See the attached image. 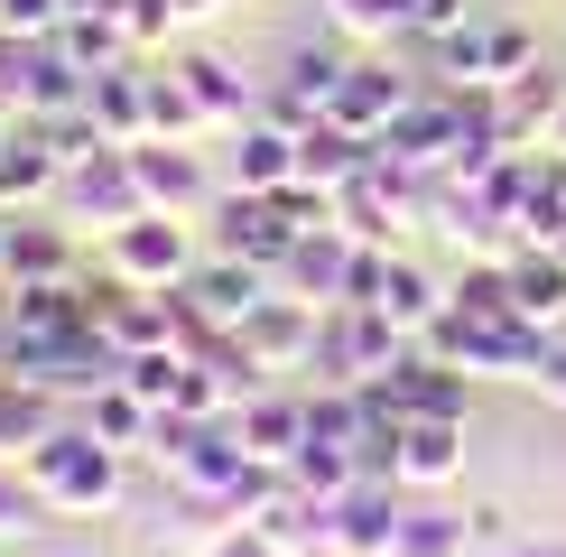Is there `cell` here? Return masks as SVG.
I'll list each match as a JSON object with an SVG mask.
<instances>
[{"mask_svg":"<svg viewBox=\"0 0 566 557\" xmlns=\"http://www.w3.org/2000/svg\"><path fill=\"white\" fill-rule=\"evenodd\" d=\"M19 464H29V483H38L46 511H112V502H122V446H103L84 418H75V428L56 418Z\"/></svg>","mask_w":566,"mask_h":557,"instance_id":"6da1fadb","label":"cell"},{"mask_svg":"<svg viewBox=\"0 0 566 557\" xmlns=\"http://www.w3.org/2000/svg\"><path fill=\"white\" fill-rule=\"evenodd\" d=\"M409 325H390L381 307H353V297H344V307H325V325H316V362H306V371H316V381H381V371H399V362H409Z\"/></svg>","mask_w":566,"mask_h":557,"instance_id":"7a4b0ae2","label":"cell"},{"mask_svg":"<svg viewBox=\"0 0 566 557\" xmlns=\"http://www.w3.org/2000/svg\"><path fill=\"white\" fill-rule=\"evenodd\" d=\"M437 65L464 93H511L521 75H538V46H530L521 19H464V29L437 38Z\"/></svg>","mask_w":566,"mask_h":557,"instance_id":"3957f363","label":"cell"},{"mask_svg":"<svg viewBox=\"0 0 566 557\" xmlns=\"http://www.w3.org/2000/svg\"><path fill=\"white\" fill-rule=\"evenodd\" d=\"M316 325H325V307H306V297H261L242 325H232V344L251 354V371H306L316 362Z\"/></svg>","mask_w":566,"mask_h":557,"instance_id":"277c9868","label":"cell"},{"mask_svg":"<svg viewBox=\"0 0 566 557\" xmlns=\"http://www.w3.org/2000/svg\"><path fill=\"white\" fill-rule=\"evenodd\" d=\"M112 278H130V288H186V278H196L186 223L177 214H130L112 232Z\"/></svg>","mask_w":566,"mask_h":557,"instance_id":"5b68a950","label":"cell"},{"mask_svg":"<svg viewBox=\"0 0 566 557\" xmlns=\"http://www.w3.org/2000/svg\"><path fill=\"white\" fill-rule=\"evenodd\" d=\"M363 251L371 242H353L344 223H316V232H297V251H289V297H306V307H344L353 297V278H363Z\"/></svg>","mask_w":566,"mask_h":557,"instance_id":"8992f818","label":"cell"},{"mask_svg":"<svg viewBox=\"0 0 566 557\" xmlns=\"http://www.w3.org/2000/svg\"><path fill=\"white\" fill-rule=\"evenodd\" d=\"M214 232H223V251L232 261H261V270H289V251H297V214L279 196H251V186H232V196L214 204Z\"/></svg>","mask_w":566,"mask_h":557,"instance_id":"52a82bcc","label":"cell"},{"mask_svg":"<svg viewBox=\"0 0 566 557\" xmlns=\"http://www.w3.org/2000/svg\"><path fill=\"white\" fill-rule=\"evenodd\" d=\"M130 177H139V196H149V214L196 223L205 204H214V186H205V168H196L186 139H130Z\"/></svg>","mask_w":566,"mask_h":557,"instance_id":"ba28073f","label":"cell"},{"mask_svg":"<svg viewBox=\"0 0 566 557\" xmlns=\"http://www.w3.org/2000/svg\"><path fill=\"white\" fill-rule=\"evenodd\" d=\"M65 204H75L84 223H103V232H122L130 214H149V196H139V177H130V149H93L65 168Z\"/></svg>","mask_w":566,"mask_h":557,"instance_id":"9c48e42d","label":"cell"},{"mask_svg":"<svg viewBox=\"0 0 566 557\" xmlns=\"http://www.w3.org/2000/svg\"><path fill=\"white\" fill-rule=\"evenodd\" d=\"M409 103H418V93H409V75H390L381 56H363V65H353V75L335 84L325 122H335V130H363V139H381V130H390V122H399Z\"/></svg>","mask_w":566,"mask_h":557,"instance_id":"30bf717a","label":"cell"},{"mask_svg":"<svg viewBox=\"0 0 566 557\" xmlns=\"http://www.w3.org/2000/svg\"><path fill=\"white\" fill-rule=\"evenodd\" d=\"M409 483H353V493H335V548L344 557H390L399 521H409Z\"/></svg>","mask_w":566,"mask_h":557,"instance_id":"8fae6325","label":"cell"},{"mask_svg":"<svg viewBox=\"0 0 566 557\" xmlns=\"http://www.w3.org/2000/svg\"><path fill=\"white\" fill-rule=\"evenodd\" d=\"M455 130H464V103H409L381 130V158H390V168H409V177H428V168L455 158Z\"/></svg>","mask_w":566,"mask_h":557,"instance_id":"7c38bea8","label":"cell"},{"mask_svg":"<svg viewBox=\"0 0 566 557\" xmlns=\"http://www.w3.org/2000/svg\"><path fill=\"white\" fill-rule=\"evenodd\" d=\"M270 278H279V270H261V261H232V251H214V261H196L186 297L205 307V325H223V335H232V325H242V316L270 297Z\"/></svg>","mask_w":566,"mask_h":557,"instance_id":"4fadbf2b","label":"cell"},{"mask_svg":"<svg viewBox=\"0 0 566 557\" xmlns=\"http://www.w3.org/2000/svg\"><path fill=\"white\" fill-rule=\"evenodd\" d=\"M381 381H390L399 418H464V400H474V371L418 354V344H409V362H399V371H381Z\"/></svg>","mask_w":566,"mask_h":557,"instance_id":"5bb4252c","label":"cell"},{"mask_svg":"<svg viewBox=\"0 0 566 557\" xmlns=\"http://www.w3.org/2000/svg\"><path fill=\"white\" fill-rule=\"evenodd\" d=\"M251 529H261L270 548H289V557L335 548V502H325V493H297V483H279V493L251 511Z\"/></svg>","mask_w":566,"mask_h":557,"instance_id":"9a60e30c","label":"cell"},{"mask_svg":"<svg viewBox=\"0 0 566 557\" xmlns=\"http://www.w3.org/2000/svg\"><path fill=\"white\" fill-rule=\"evenodd\" d=\"M464 474V418H409L399 428V483H455Z\"/></svg>","mask_w":566,"mask_h":557,"instance_id":"2e32d148","label":"cell"},{"mask_svg":"<svg viewBox=\"0 0 566 557\" xmlns=\"http://www.w3.org/2000/svg\"><path fill=\"white\" fill-rule=\"evenodd\" d=\"M511 307H521V325H548L566 316V261H557V242H521L511 251Z\"/></svg>","mask_w":566,"mask_h":557,"instance_id":"e0dca14e","label":"cell"},{"mask_svg":"<svg viewBox=\"0 0 566 557\" xmlns=\"http://www.w3.org/2000/svg\"><path fill=\"white\" fill-rule=\"evenodd\" d=\"M84 112L93 122H103V139H149V75H139V65L122 56V65H103V75H93V93H84Z\"/></svg>","mask_w":566,"mask_h":557,"instance_id":"ac0fdd59","label":"cell"},{"mask_svg":"<svg viewBox=\"0 0 566 557\" xmlns=\"http://www.w3.org/2000/svg\"><path fill=\"white\" fill-rule=\"evenodd\" d=\"M232 428H242V446L261 464H289L306 446V400H279V390H251L242 409H232Z\"/></svg>","mask_w":566,"mask_h":557,"instance_id":"d6986e66","label":"cell"},{"mask_svg":"<svg viewBox=\"0 0 566 557\" xmlns=\"http://www.w3.org/2000/svg\"><path fill=\"white\" fill-rule=\"evenodd\" d=\"M0 278L29 288V278H75V242L56 223H0Z\"/></svg>","mask_w":566,"mask_h":557,"instance_id":"ffe728a7","label":"cell"},{"mask_svg":"<svg viewBox=\"0 0 566 557\" xmlns=\"http://www.w3.org/2000/svg\"><path fill=\"white\" fill-rule=\"evenodd\" d=\"M289 177H297V130H279V122H242V149H232V186H251V196H279Z\"/></svg>","mask_w":566,"mask_h":557,"instance_id":"44dd1931","label":"cell"},{"mask_svg":"<svg viewBox=\"0 0 566 557\" xmlns=\"http://www.w3.org/2000/svg\"><path fill=\"white\" fill-rule=\"evenodd\" d=\"M46 186H65V158L46 149V130L29 122V130L0 139V204H29V196H46Z\"/></svg>","mask_w":566,"mask_h":557,"instance_id":"7402d4cb","label":"cell"},{"mask_svg":"<svg viewBox=\"0 0 566 557\" xmlns=\"http://www.w3.org/2000/svg\"><path fill=\"white\" fill-rule=\"evenodd\" d=\"M344 75H353V56H344L335 38H297V46H289V65H279V93H297L306 112H325Z\"/></svg>","mask_w":566,"mask_h":557,"instance_id":"603a6c76","label":"cell"},{"mask_svg":"<svg viewBox=\"0 0 566 557\" xmlns=\"http://www.w3.org/2000/svg\"><path fill=\"white\" fill-rule=\"evenodd\" d=\"M371 307H381L390 325H409V335H428V325L446 316V288H437V278L418 270V261H399V251H390V270H381V297H371Z\"/></svg>","mask_w":566,"mask_h":557,"instance_id":"cb8c5ba5","label":"cell"},{"mask_svg":"<svg viewBox=\"0 0 566 557\" xmlns=\"http://www.w3.org/2000/svg\"><path fill=\"white\" fill-rule=\"evenodd\" d=\"M177 75L196 84V103L214 112V122H261V93L242 84V65H232V56H177Z\"/></svg>","mask_w":566,"mask_h":557,"instance_id":"d4e9b609","label":"cell"},{"mask_svg":"<svg viewBox=\"0 0 566 557\" xmlns=\"http://www.w3.org/2000/svg\"><path fill=\"white\" fill-rule=\"evenodd\" d=\"M84 428L93 437H103V446H149V428H158V409L149 400H139V390L130 381H103V390H93V400H84Z\"/></svg>","mask_w":566,"mask_h":557,"instance_id":"484cf974","label":"cell"},{"mask_svg":"<svg viewBox=\"0 0 566 557\" xmlns=\"http://www.w3.org/2000/svg\"><path fill=\"white\" fill-rule=\"evenodd\" d=\"M56 46H65V56H75V65H84V75H103V65L139 56V46H130V29H122V19H112V10H65Z\"/></svg>","mask_w":566,"mask_h":557,"instance_id":"4316f807","label":"cell"},{"mask_svg":"<svg viewBox=\"0 0 566 557\" xmlns=\"http://www.w3.org/2000/svg\"><path fill=\"white\" fill-rule=\"evenodd\" d=\"M196 130H214V112L196 103V84H186L177 65L149 75V139H196Z\"/></svg>","mask_w":566,"mask_h":557,"instance_id":"83f0119b","label":"cell"},{"mask_svg":"<svg viewBox=\"0 0 566 557\" xmlns=\"http://www.w3.org/2000/svg\"><path fill=\"white\" fill-rule=\"evenodd\" d=\"M289 483L335 502V493H353V483H363V464H353V446H316V437H306V446L289 455Z\"/></svg>","mask_w":566,"mask_h":557,"instance_id":"f1b7e54d","label":"cell"},{"mask_svg":"<svg viewBox=\"0 0 566 557\" xmlns=\"http://www.w3.org/2000/svg\"><path fill=\"white\" fill-rule=\"evenodd\" d=\"M464 548H474V529H464L455 511H409L399 539H390V557H464Z\"/></svg>","mask_w":566,"mask_h":557,"instance_id":"f546056e","label":"cell"},{"mask_svg":"<svg viewBox=\"0 0 566 557\" xmlns=\"http://www.w3.org/2000/svg\"><path fill=\"white\" fill-rule=\"evenodd\" d=\"M186 362H196V354H177V344H149V354H130V362H122V381H130L149 409H168V400H177V381H186Z\"/></svg>","mask_w":566,"mask_h":557,"instance_id":"4dcf8cb0","label":"cell"},{"mask_svg":"<svg viewBox=\"0 0 566 557\" xmlns=\"http://www.w3.org/2000/svg\"><path fill=\"white\" fill-rule=\"evenodd\" d=\"M325 29L335 38H390V29H409V0H325Z\"/></svg>","mask_w":566,"mask_h":557,"instance_id":"1f68e13d","label":"cell"},{"mask_svg":"<svg viewBox=\"0 0 566 557\" xmlns=\"http://www.w3.org/2000/svg\"><path fill=\"white\" fill-rule=\"evenodd\" d=\"M38 521H46V502H38L29 464H19V455H0V539H29Z\"/></svg>","mask_w":566,"mask_h":557,"instance_id":"d6a6232c","label":"cell"},{"mask_svg":"<svg viewBox=\"0 0 566 557\" xmlns=\"http://www.w3.org/2000/svg\"><path fill=\"white\" fill-rule=\"evenodd\" d=\"M65 0H0V38H56Z\"/></svg>","mask_w":566,"mask_h":557,"instance_id":"836d02e7","label":"cell"},{"mask_svg":"<svg viewBox=\"0 0 566 557\" xmlns=\"http://www.w3.org/2000/svg\"><path fill=\"white\" fill-rule=\"evenodd\" d=\"M122 29H130V46H158L177 29V0H122Z\"/></svg>","mask_w":566,"mask_h":557,"instance_id":"e575fe53","label":"cell"},{"mask_svg":"<svg viewBox=\"0 0 566 557\" xmlns=\"http://www.w3.org/2000/svg\"><path fill=\"white\" fill-rule=\"evenodd\" d=\"M474 19V0H409V29L418 38H446V29H464Z\"/></svg>","mask_w":566,"mask_h":557,"instance_id":"d590c367","label":"cell"},{"mask_svg":"<svg viewBox=\"0 0 566 557\" xmlns=\"http://www.w3.org/2000/svg\"><path fill=\"white\" fill-rule=\"evenodd\" d=\"M464 529H474V548H492V557L511 548V511H502V502H483V511H464Z\"/></svg>","mask_w":566,"mask_h":557,"instance_id":"8d00e7d4","label":"cell"},{"mask_svg":"<svg viewBox=\"0 0 566 557\" xmlns=\"http://www.w3.org/2000/svg\"><path fill=\"white\" fill-rule=\"evenodd\" d=\"M205 557H289V548H270V539H261L251 521H232V529H223V539L205 548Z\"/></svg>","mask_w":566,"mask_h":557,"instance_id":"74e56055","label":"cell"},{"mask_svg":"<svg viewBox=\"0 0 566 557\" xmlns=\"http://www.w3.org/2000/svg\"><path fill=\"white\" fill-rule=\"evenodd\" d=\"M538 390H548V400L566 409V344H548V371H538Z\"/></svg>","mask_w":566,"mask_h":557,"instance_id":"f35d334b","label":"cell"},{"mask_svg":"<svg viewBox=\"0 0 566 557\" xmlns=\"http://www.w3.org/2000/svg\"><path fill=\"white\" fill-rule=\"evenodd\" d=\"M65 10H112V19H122V0H65Z\"/></svg>","mask_w":566,"mask_h":557,"instance_id":"ab89813d","label":"cell"},{"mask_svg":"<svg viewBox=\"0 0 566 557\" xmlns=\"http://www.w3.org/2000/svg\"><path fill=\"white\" fill-rule=\"evenodd\" d=\"M548 149H557V158H566V112H557V130H548Z\"/></svg>","mask_w":566,"mask_h":557,"instance_id":"60d3db41","label":"cell"},{"mask_svg":"<svg viewBox=\"0 0 566 557\" xmlns=\"http://www.w3.org/2000/svg\"><path fill=\"white\" fill-rule=\"evenodd\" d=\"M502 557H566V548H502Z\"/></svg>","mask_w":566,"mask_h":557,"instance_id":"b9f144b4","label":"cell"},{"mask_svg":"<svg viewBox=\"0 0 566 557\" xmlns=\"http://www.w3.org/2000/svg\"><path fill=\"white\" fill-rule=\"evenodd\" d=\"M196 10H214V0H177V19H196Z\"/></svg>","mask_w":566,"mask_h":557,"instance_id":"7bdbcfd3","label":"cell"},{"mask_svg":"<svg viewBox=\"0 0 566 557\" xmlns=\"http://www.w3.org/2000/svg\"><path fill=\"white\" fill-rule=\"evenodd\" d=\"M56 557H93V548H56Z\"/></svg>","mask_w":566,"mask_h":557,"instance_id":"ee69618b","label":"cell"},{"mask_svg":"<svg viewBox=\"0 0 566 557\" xmlns=\"http://www.w3.org/2000/svg\"><path fill=\"white\" fill-rule=\"evenodd\" d=\"M557 261H566V232H557Z\"/></svg>","mask_w":566,"mask_h":557,"instance_id":"f6af8a7d","label":"cell"}]
</instances>
